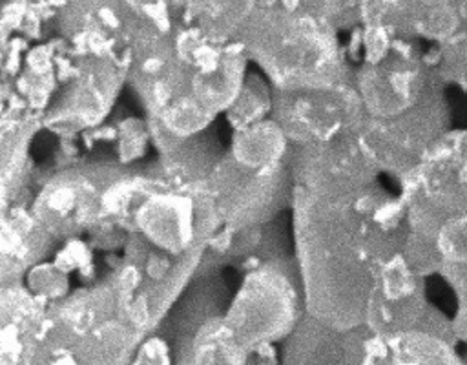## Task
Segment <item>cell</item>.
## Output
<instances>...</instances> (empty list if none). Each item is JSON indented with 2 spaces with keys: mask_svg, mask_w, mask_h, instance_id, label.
I'll return each mask as SVG.
<instances>
[{
  "mask_svg": "<svg viewBox=\"0 0 467 365\" xmlns=\"http://www.w3.org/2000/svg\"><path fill=\"white\" fill-rule=\"evenodd\" d=\"M285 263L283 257L272 259L246 276L223 316L232 339L248 354L285 341L303 318L296 281Z\"/></svg>",
  "mask_w": 467,
  "mask_h": 365,
  "instance_id": "6da1fadb",
  "label": "cell"
},
{
  "mask_svg": "<svg viewBox=\"0 0 467 365\" xmlns=\"http://www.w3.org/2000/svg\"><path fill=\"white\" fill-rule=\"evenodd\" d=\"M294 175L290 153L285 161L248 168L226 153L206 181V192L213 201L219 221L230 232L259 226L292 201Z\"/></svg>",
  "mask_w": 467,
  "mask_h": 365,
  "instance_id": "7a4b0ae2",
  "label": "cell"
},
{
  "mask_svg": "<svg viewBox=\"0 0 467 365\" xmlns=\"http://www.w3.org/2000/svg\"><path fill=\"white\" fill-rule=\"evenodd\" d=\"M272 111L294 144H314L359 131L367 119L356 86L347 80L323 88L275 89Z\"/></svg>",
  "mask_w": 467,
  "mask_h": 365,
  "instance_id": "3957f363",
  "label": "cell"
},
{
  "mask_svg": "<svg viewBox=\"0 0 467 365\" xmlns=\"http://www.w3.org/2000/svg\"><path fill=\"white\" fill-rule=\"evenodd\" d=\"M122 175L108 164L67 168L46 182L33 215L53 237H75L99 223L106 192Z\"/></svg>",
  "mask_w": 467,
  "mask_h": 365,
  "instance_id": "277c9868",
  "label": "cell"
},
{
  "mask_svg": "<svg viewBox=\"0 0 467 365\" xmlns=\"http://www.w3.org/2000/svg\"><path fill=\"white\" fill-rule=\"evenodd\" d=\"M372 336L367 325L339 330L306 314L283 341L279 365H361Z\"/></svg>",
  "mask_w": 467,
  "mask_h": 365,
  "instance_id": "5b68a950",
  "label": "cell"
},
{
  "mask_svg": "<svg viewBox=\"0 0 467 365\" xmlns=\"http://www.w3.org/2000/svg\"><path fill=\"white\" fill-rule=\"evenodd\" d=\"M78 334L46 310L29 330L2 328L0 365H82L77 352Z\"/></svg>",
  "mask_w": 467,
  "mask_h": 365,
  "instance_id": "8992f818",
  "label": "cell"
},
{
  "mask_svg": "<svg viewBox=\"0 0 467 365\" xmlns=\"http://www.w3.org/2000/svg\"><path fill=\"white\" fill-rule=\"evenodd\" d=\"M361 365H463V358L452 343L427 332L410 330L372 336Z\"/></svg>",
  "mask_w": 467,
  "mask_h": 365,
  "instance_id": "52a82bcc",
  "label": "cell"
},
{
  "mask_svg": "<svg viewBox=\"0 0 467 365\" xmlns=\"http://www.w3.org/2000/svg\"><path fill=\"white\" fill-rule=\"evenodd\" d=\"M288 139L275 120H259L241 128L232 141L230 157L248 168H265L285 161L290 153Z\"/></svg>",
  "mask_w": 467,
  "mask_h": 365,
  "instance_id": "ba28073f",
  "label": "cell"
},
{
  "mask_svg": "<svg viewBox=\"0 0 467 365\" xmlns=\"http://www.w3.org/2000/svg\"><path fill=\"white\" fill-rule=\"evenodd\" d=\"M274 104V93H268L265 80L259 75L252 73L244 78V84L230 108V120L239 126L246 128L261 120L268 108Z\"/></svg>",
  "mask_w": 467,
  "mask_h": 365,
  "instance_id": "9c48e42d",
  "label": "cell"
},
{
  "mask_svg": "<svg viewBox=\"0 0 467 365\" xmlns=\"http://www.w3.org/2000/svg\"><path fill=\"white\" fill-rule=\"evenodd\" d=\"M445 274L458 290V316L452 321L456 339L467 341V265H445Z\"/></svg>",
  "mask_w": 467,
  "mask_h": 365,
  "instance_id": "30bf717a",
  "label": "cell"
},
{
  "mask_svg": "<svg viewBox=\"0 0 467 365\" xmlns=\"http://www.w3.org/2000/svg\"><path fill=\"white\" fill-rule=\"evenodd\" d=\"M130 365H131V363H130Z\"/></svg>",
  "mask_w": 467,
  "mask_h": 365,
  "instance_id": "8fae6325",
  "label": "cell"
}]
</instances>
